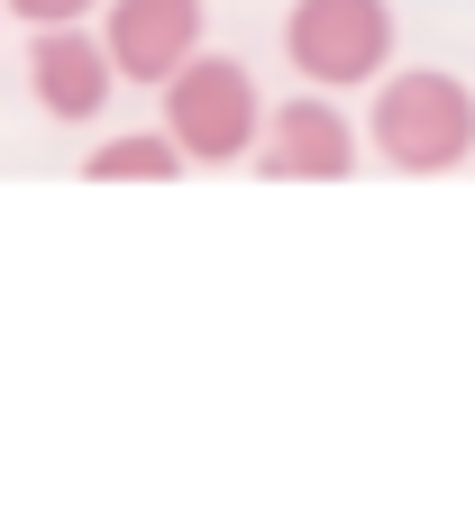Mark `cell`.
Masks as SVG:
<instances>
[{
    "instance_id": "cell-9",
    "label": "cell",
    "mask_w": 475,
    "mask_h": 512,
    "mask_svg": "<svg viewBox=\"0 0 475 512\" xmlns=\"http://www.w3.org/2000/svg\"><path fill=\"white\" fill-rule=\"evenodd\" d=\"M0 10H10V0H0Z\"/></svg>"
},
{
    "instance_id": "cell-7",
    "label": "cell",
    "mask_w": 475,
    "mask_h": 512,
    "mask_svg": "<svg viewBox=\"0 0 475 512\" xmlns=\"http://www.w3.org/2000/svg\"><path fill=\"white\" fill-rule=\"evenodd\" d=\"M192 156L165 138V128H138V138H101L92 156H83V174L92 183H174Z\"/></svg>"
},
{
    "instance_id": "cell-8",
    "label": "cell",
    "mask_w": 475,
    "mask_h": 512,
    "mask_svg": "<svg viewBox=\"0 0 475 512\" xmlns=\"http://www.w3.org/2000/svg\"><path fill=\"white\" fill-rule=\"evenodd\" d=\"M10 10H19L28 28H83V19L101 10V0H10Z\"/></svg>"
},
{
    "instance_id": "cell-1",
    "label": "cell",
    "mask_w": 475,
    "mask_h": 512,
    "mask_svg": "<svg viewBox=\"0 0 475 512\" xmlns=\"http://www.w3.org/2000/svg\"><path fill=\"white\" fill-rule=\"evenodd\" d=\"M366 147L393 165V174H448L466 165L475 147V92L439 64H402V74L375 83L366 101Z\"/></svg>"
},
{
    "instance_id": "cell-4",
    "label": "cell",
    "mask_w": 475,
    "mask_h": 512,
    "mask_svg": "<svg viewBox=\"0 0 475 512\" xmlns=\"http://www.w3.org/2000/svg\"><path fill=\"white\" fill-rule=\"evenodd\" d=\"M357 156H366V128L329 92H293L284 110H265V147H256L265 183H348Z\"/></svg>"
},
{
    "instance_id": "cell-2",
    "label": "cell",
    "mask_w": 475,
    "mask_h": 512,
    "mask_svg": "<svg viewBox=\"0 0 475 512\" xmlns=\"http://www.w3.org/2000/svg\"><path fill=\"white\" fill-rule=\"evenodd\" d=\"M165 138L192 156V165H238L247 147H265V92L238 55H211L201 46L183 74L165 83Z\"/></svg>"
},
{
    "instance_id": "cell-5",
    "label": "cell",
    "mask_w": 475,
    "mask_h": 512,
    "mask_svg": "<svg viewBox=\"0 0 475 512\" xmlns=\"http://www.w3.org/2000/svg\"><path fill=\"white\" fill-rule=\"evenodd\" d=\"M101 46L119 64V83H174L201 55V0H110L101 10Z\"/></svg>"
},
{
    "instance_id": "cell-6",
    "label": "cell",
    "mask_w": 475,
    "mask_h": 512,
    "mask_svg": "<svg viewBox=\"0 0 475 512\" xmlns=\"http://www.w3.org/2000/svg\"><path fill=\"white\" fill-rule=\"evenodd\" d=\"M28 92H37L46 119L83 128V119H101V101L119 92V64H110V46H101L92 28H37V46H28Z\"/></svg>"
},
{
    "instance_id": "cell-3",
    "label": "cell",
    "mask_w": 475,
    "mask_h": 512,
    "mask_svg": "<svg viewBox=\"0 0 475 512\" xmlns=\"http://www.w3.org/2000/svg\"><path fill=\"white\" fill-rule=\"evenodd\" d=\"M284 64L311 92L384 83V64H393V0H293L284 10Z\"/></svg>"
}]
</instances>
